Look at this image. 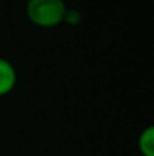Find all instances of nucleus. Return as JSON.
Listing matches in <instances>:
<instances>
[{
    "label": "nucleus",
    "instance_id": "1",
    "mask_svg": "<svg viewBox=\"0 0 154 156\" xmlns=\"http://www.w3.org/2000/svg\"><path fill=\"white\" fill-rule=\"evenodd\" d=\"M65 11L63 0H29L26 6L27 18L43 29H51L63 23Z\"/></svg>",
    "mask_w": 154,
    "mask_h": 156
},
{
    "label": "nucleus",
    "instance_id": "2",
    "mask_svg": "<svg viewBox=\"0 0 154 156\" xmlns=\"http://www.w3.org/2000/svg\"><path fill=\"white\" fill-rule=\"evenodd\" d=\"M17 83V71L14 65L8 61L0 58V97L9 94Z\"/></svg>",
    "mask_w": 154,
    "mask_h": 156
},
{
    "label": "nucleus",
    "instance_id": "3",
    "mask_svg": "<svg viewBox=\"0 0 154 156\" xmlns=\"http://www.w3.org/2000/svg\"><path fill=\"white\" fill-rule=\"evenodd\" d=\"M138 149L142 156H154V127H145L138 138Z\"/></svg>",
    "mask_w": 154,
    "mask_h": 156
},
{
    "label": "nucleus",
    "instance_id": "4",
    "mask_svg": "<svg viewBox=\"0 0 154 156\" xmlns=\"http://www.w3.org/2000/svg\"><path fill=\"white\" fill-rule=\"evenodd\" d=\"M63 21L68 23L70 26H77L79 23H82V14L80 11L74 9V8H67L65 14H63Z\"/></svg>",
    "mask_w": 154,
    "mask_h": 156
}]
</instances>
